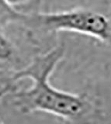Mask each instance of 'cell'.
<instances>
[{"mask_svg": "<svg viewBox=\"0 0 111 124\" xmlns=\"http://www.w3.org/2000/svg\"><path fill=\"white\" fill-rule=\"evenodd\" d=\"M64 53L63 46H57L36 57L27 67L13 74L12 81L29 78L33 82L29 88L12 93L11 99L19 112H44L68 121H77L93 114L94 102L89 95L61 91L50 83V77Z\"/></svg>", "mask_w": 111, "mask_h": 124, "instance_id": "obj_1", "label": "cell"}, {"mask_svg": "<svg viewBox=\"0 0 111 124\" xmlns=\"http://www.w3.org/2000/svg\"><path fill=\"white\" fill-rule=\"evenodd\" d=\"M21 20L44 32L79 33L111 43L110 20L103 14L93 10L77 9L57 13L24 14Z\"/></svg>", "mask_w": 111, "mask_h": 124, "instance_id": "obj_2", "label": "cell"}, {"mask_svg": "<svg viewBox=\"0 0 111 124\" xmlns=\"http://www.w3.org/2000/svg\"><path fill=\"white\" fill-rule=\"evenodd\" d=\"M14 48L12 43L0 31V62H6L13 56Z\"/></svg>", "mask_w": 111, "mask_h": 124, "instance_id": "obj_3", "label": "cell"}, {"mask_svg": "<svg viewBox=\"0 0 111 124\" xmlns=\"http://www.w3.org/2000/svg\"><path fill=\"white\" fill-rule=\"evenodd\" d=\"M23 15L24 14L18 13L13 8L6 6L2 0H0V16L2 19H19V20H20Z\"/></svg>", "mask_w": 111, "mask_h": 124, "instance_id": "obj_4", "label": "cell"}, {"mask_svg": "<svg viewBox=\"0 0 111 124\" xmlns=\"http://www.w3.org/2000/svg\"><path fill=\"white\" fill-rule=\"evenodd\" d=\"M3 2H4L6 6H8L11 8H13L15 5H16V4H19L21 1H23V0H2Z\"/></svg>", "mask_w": 111, "mask_h": 124, "instance_id": "obj_5", "label": "cell"}, {"mask_svg": "<svg viewBox=\"0 0 111 124\" xmlns=\"http://www.w3.org/2000/svg\"><path fill=\"white\" fill-rule=\"evenodd\" d=\"M110 1H111V0H110Z\"/></svg>", "mask_w": 111, "mask_h": 124, "instance_id": "obj_6", "label": "cell"}]
</instances>
